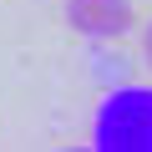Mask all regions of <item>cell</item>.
I'll use <instances>...</instances> for the list:
<instances>
[{
  "label": "cell",
  "mask_w": 152,
  "mask_h": 152,
  "mask_svg": "<svg viewBox=\"0 0 152 152\" xmlns=\"http://www.w3.org/2000/svg\"><path fill=\"white\" fill-rule=\"evenodd\" d=\"M142 61L152 66V20H147V31H142Z\"/></svg>",
  "instance_id": "3"
},
{
  "label": "cell",
  "mask_w": 152,
  "mask_h": 152,
  "mask_svg": "<svg viewBox=\"0 0 152 152\" xmlns=\"http://www.w3.org/2000/svg\"><path fill=\"white\" fill-rule=\"evenodd\" d=\"M61 15H66V26L76 36H86V41H122L137 26L132 0H66Z\"/></svg>",
  "instance_id": "2"
},
{
  "label": "cell",
  "mask_w": 152,
  "mask_h": 152,
  "mask_svg": "<svg viewBox=\"0 0 152 152\" xmlns=\"http://www.w3.org/2000/svg\"><path fill=\"white\" fill-rule=\"evenodd\" d=\"M91 147L96 152H152V86H137V81L112 86L91 117Z\"/></svg>",
  "instance_id": "1"
}]
</instances>
